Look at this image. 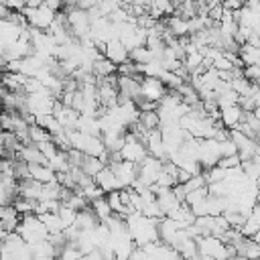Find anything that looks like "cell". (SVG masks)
<instances>
[{
	"mask_svg": "<svg viewBox=\"0 0 260 260\" xmlns=\"http://www.w3.org/2000/svg\"><path fill=\"white\" fill-rule=\"evenodd\" d=\"M18 158H22L26 165H49L47 156H45L35 144H30V146H22V148L18 150Z\"/></svg>",
	"mask_w": 260,
	"mask_h": 260,
	"instance_id": "8992f818",
	"label": "cell"
},
{
	"mask_svg": "<svg viewBox=\"0 0 260 260\" xmlns=\"http://www.w3.org/2000/svg\"><path fill=\"white\" fill-rule=\"evenodd\" d=\"M165 93H167V87H165V83L160 79H156V77H144L140 81V95L142 98L158 104Z\"/></svg>",
	"mask_w": 260,
	"mask_h": 260,
	"instance_id": "7a4b0ae2",
	"label": "cell"
},
{
	"mask_svg": "<svg viewBox=\"0 0 260 260\" xmlns=\"http://www.w3.org/2000/svg\"><path fill=\"white\" fill-rule=\"evenodd\" d=\"M102 49H104V57H106L108 61H112L116 67L122 65L124 61H128V49H126L118 39H112V41L104 43Z\"/></svg>",
	"mask_w": 260,
	"mask_h": 260,
	"instance_id": "3957f363",
	"label": "cell"
},
{
	"mask_svg": "<svg viewBox=\"0 0 260 260\" xmlns=\"http://www.w3.org/2000/svg\"><path fill=\"white\" fill-rule=\"evenodd\" d=\"M22 14H24V18H26V22H28L30 28H35V30H43V32H45V30H49V26L53 24L57 12H53L51 8H47L45 4H41V6H35V8L24 6Z\"/></svg>",
	"mask_w": 260,
	"mask_h": 260,
	"instance_id": "6da1fadb",
	"label": "cell"
},
{
	"mask_svg": "<svg viewBox=\"0 0 260 260\" xmlns=\"http://www.w3.org/2000/svg\"><path fill=\"white\" fill-rule=\"evenodd\" d=\"M106 165H104V160L100 158V156H89V154H83V160H81V171L85 173V175H89L91 179L104 169Z\"/></svg>",
	"mask_w": 260,
	"mask_h": 260,
	"instance_id": "ba28073f",
	"label": "cell"
},
{
	"mask_svg": "<svg viewBox=\"0 0 260 260\" xmlns=\"http://www.w3.org/2000/svg\"><path fill=\"white\" fill-rule=\"evenodd\" d=\"M39 219H41V223L45 225V230L49 232V234H61L65 228H63V223H61V219H59V215L55 213V211H51V213H41V215H37Z\"/></svg>",
	"mask_w": 260,
	"mask_h": 260,
	"instance_id": "9c48e42d",
	"label": "cell"
},
{
	"mask_svg": "<svg viewBox=\"0 0 260 260\" xmlns=\"http://www.w3.org/2000/svg\"><path fill=\"white\" fill-rule=\"evenodd\" d=\"M6 91H8V89H6V87L0 83V102H2V98H4V93H6Z\"/></svg>",
	"mask_w": 260,
	"mask_h": 260,
	"instance_id": "2e32d148",
	"label": "cell"
},
{
	"mask_svg": "<svg viewBox=\"0 0 260 260\" xmlns=\"http://www.w3.org/2000/svg\"><path fill=\"white\" fill-rule=\"evenodd\" d=\"M91 209H93V213L98 215V219L100 221H104L106 217H110L114 211L110 209V205H108V201H106V197H100V199H95V201H91V205H89Z\"/></svg>",
	"mask_w": 260,
	"mask_h": 260,
	"instance_id": "7c38bea8",
	"label": "cell"
},
{
	"mask_svg": "<svg viewBox=\"0 0 260 260\" xmlns=\"http://www.w3.org/2000/svg\"><path fill=\"white\" fill-rule=\"evenodd\" d=\"M0 114H2V106H0Z\"/></svg>",
	"mask_w": 260,
	"mask_h": 260,
	"instance_id": "ac0fdd59",
	"label": "cell"
},
{
	"mask_svg": "<svg viewBox=\"0 0 260 260\" xmlns=\"http://www.w3.org/2000/svg\"><path fill=\"white\" fill-rule=\"evenodd\" d=\"M12 177H14V181H20V179L28 177V165L18 156L12 160Z\"/></svg>",
	"mask_w": 260,
	"mask_h": 260,
	"instance_id": "5bb4252c",
	"label": "cell"
},
{
	"mask_svg": "<svg viewBox=\"0 0 260 260\" xmlns=\"http://www.w3.org/2000/svg\"><path fill=\"white\" fill-rule=\"evenodd\" d=\"M93 181H95V185H98L104 193H112V191H120V189H122L120 183H118V179H116V175H114V171H112L110 167H104V169L93 177Z\"/></svg>",
	"mask_w": 260,
	"mask_h": 260,
	"instance_id": "277c9868",
	"label": "cell"
},
{
	"mask_svg": "<svg viewBox=\"0 0 260 260\" xmlns=\"http://www.w3.org/2000/svg\"><path fill=\"white\" fill-rule=\"evenodd\" d=\"M228 260H246V258H244V256H238V254H234V256H230Z\"/></svg>",
	"mask_w": 260,
	"mask_h": 260,
	"instance_id": "e0dca14e",
	"label": "cell"
},
{
	"mask_svg": "<svg viewBox=\"0 0 260 260\" xmlns=\"http://www.w3.org/2000/svg\"><path fill=\"white\" fill-rule=\"evenodd\" d=\"M30 258L32 260H51V258H57V252L49 240H43V242L30 246Z\"/></svg>",
	"mask_w": 260,
	"mask_h": 260,
	"instance_id": "52a82bcc",
	"label": "cell"
},
{
	"mask_svg": "<svg viewBox=\"0 0 260 260\" xmlns=\"http://www.w3.org/2000/svg\"><path fill=\"white\" fill-rule=\"evenodd\" d=\"M57 215H59V219H61V223H63V228H69V225H73V223H75V217H77V211L61 203V205H59V209H57Z\"/></svg>",
	"mask_w": 260,
	"mask_h": 260,
	"instance_id": "4fadbf2b",
	"label": "cell"
},
{
	"mask_svg": "<svg viewBox=\"0 0 260 260\" xmlns=\"http://www.w3.org/2000/svg\"><path fill=\"white\" fill-rule=\"evenodd\" d=\"M28 177L35 179L41 185H47V183H55L57 181V173L49 165H28Z\"/></svg>",
	"mask_w": 260,
	"mask_h": 260,
	"instance_id": "5b68a950",
	"label": "cell"
},
{
	"mask_svg": "<svg viewBox=\"0 0 260 260\" xmlns=\"http://www.w3.org/2000/svg\"><path fill=\"white\" fill-rule=\"evenodd\" d=\"M0 77H2V71H0Z\"/></svg>",
	"mask_w": 260,
	"mask_h": 260,
	"instance_id": "ffe728a7",
	"label": "cell"
},
{
	"mask_svg": "<svg viewBox=\"0 0 260 260\" xmlns=\"http://www.w3.org/2000/svg\"><path fill=\"white\" fill-rule=\"evenodd\" d=\"M12 207H14V209H16V213L22 217V215L35 213L37 201H35V199H26V197H16V201L12 203Z\"/></svg>",
	"mask_w": 260,
	"mask_h": 260,
	"instance_id": "8fae6325",
	"label": "cell"
},
{
	"mask_svg": "<svg viewBox=\"0 0 260 260\" xmlns=\"http://www.w3.org/2000/svg\"><path fill=\"white\" fill-rule=\"evenodd\" d=\"M51 260H57V258H51Z\"/></svg>",
	"mask_w": 260,
	"mask_h": 260,
	"instance_id": "d6986e66",
	"label": "cell"
},
{
	"mask_svg": "<svg viewBox=\"0 0 260 260\" xmlns=\"http://www.w3.org/2000/svg\"><path fill=\"white\" fill-rule=\"evenodd\" d=\"M138 124L146 130V132H150V130H156L158 126H160V118H158V112L154 110V112H140L138 114Z\"/></svg>",
	"mask_w": 260,
	"mask_h": 260,
	"instance_id": "30bf717a",
	"label": "cell"
},
{
	"mask_svg": "<svg viewBox=\"0 0 260 260\" xmlns=\"http://www.w3.org/2000/svg\"><path fill=\"white\" fill-rule=\"evenodd\" d=\"M77 260H104V258H102L100 250H91V252H87V254H81Z\"/></svg>",
	"mask_w": 260,
	"mask_h": 260,
	"instance_id": "9a60e30c",
	"label": "cell"
}]
</instances>
